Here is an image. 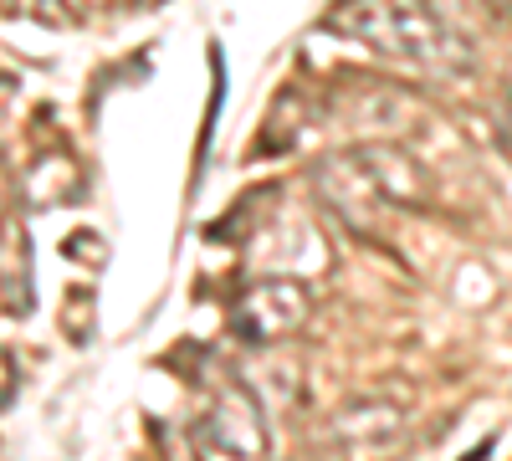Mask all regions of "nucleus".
Returning a JSON list of instances; mask_svg holds the SVG:
<instances>
[{"label": "nucleus", "instance_id": "obj_3", "mask_svg": "<svg viewBox=\"0 0 512 461\" xmlns=\"http://www.w3.org/2000/svg\"><path fill=\"white\" fill-rule=\"evenodd\" d=\"M313 313V292L308 282L297 277H262L251 282L241 298L231 303V333L251 349H267V344H282L287 333H297Z\"/></svg>", "mask_w": 512, "mask_h": 461}, {"label": "nucleus", "instance_id": "obj_6", "mask_svg": "<svg viewBox=\"0 0 512 461\" xmlns=\"http://www.w3.org/2000/svg\"><path fill=\"white\" fill-rule=\"evenodd\" d=\"M16 385H21V369H16L11 349H0V410L16 400Z\"/></svg>", "mask_w": 512, "mask_h": 461}, {"label": "nucleus", "instance_id": "obj_1", "mask_svg": "<svg viewBox=\"0 0 512 461\" xmlns=\"http://www.w3.org/2000/svg\"><path fill=\"white\" fill-rule=\"evenodd\" d=\"M333 26L349 31V36H364L369 47L379 52H395V57H410V62H425V67H466V41L441 21L431 16L415 0H344L333 11Z\"/></svg>", "mask_w": 512, "mask_h": 461}, {"label": "nucleus", "instance_id": "obj_4", "mask_svg": "<svg viewBox=\"0 0 512 461\" xmlns=\"http://www.w3.org/2000/svg\"><path fill=\"white\" fill-rule=\"evenodd\" d=\"M328 441L349 461H390L410 441V410L390 395H359L328 421Z\"/></svg>", "mask_w": 512, "mask_h": 461}, {"label": "nucleus", "instance_id": "obj_5", "mask_svg": "<svg viewBox=\"0 0 512 461\" xmlns=\"http://www.w3.org/2000/svg\"><path fill=\"white\" fill-rule=\"evenodd\" d=\"M36 303V277H31V236L21 216H6L0 226V308L11 318H26Z\"/></svg>", "mask_w": 512, "mask_h": 461}, {"label": "nucleus", "instance_id": "obj_2", "mask_svg": "<svg viewBox=\"0 0 512 461\" xmlns=\"http://www.w3.org/2000/svg\"><path fill=\"white\" fill-rule=\"evenodd\" d=\"M190 446L195 461H272V431H267L262 400L246 385H221L195 415Z\"/></svg>", "mask_w": 512, "mask_h": 461}]
</instances>
